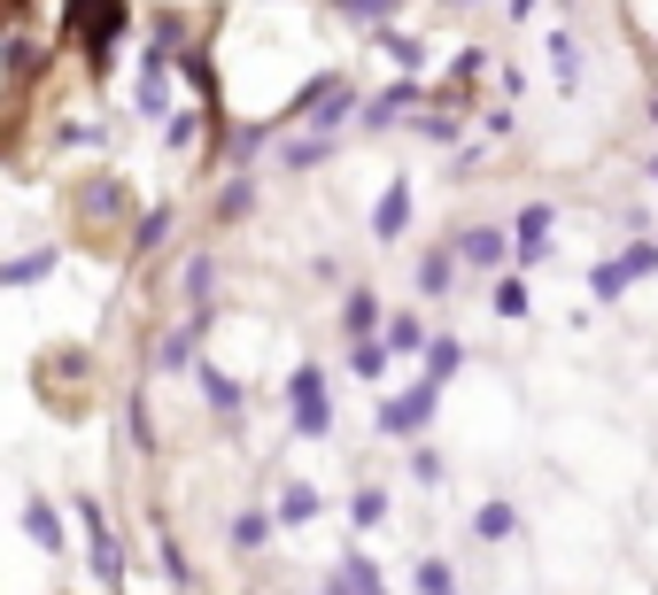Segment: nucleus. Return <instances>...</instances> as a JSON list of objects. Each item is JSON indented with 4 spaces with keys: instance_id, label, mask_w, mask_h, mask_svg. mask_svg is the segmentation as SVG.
Listing matches in <instances>:
<instances>
[{
    "instance_id": "1",
    "label": "nucleus",
    "mask_w": 658,
    "mask_h": 595,
    "mask_svg": "<svg viewBox=\"0 0 658 595\" xmlns=\"http://www.w3.org/2000/svg\"><path fill=\"white\" fill-rule=\"evenodd\" d=\"M70 23H78V47H86V70L94 78H109V62H117V39H125V0H70Z\"/></svg>"
},
{
    "instance_id": "2",
    "label": "nucleus",
    "mask_w": 658,
    "mask_h": 595,
    "mask_svg": "<svg viewBox=\"0 0 658 595\" xmlns=\"http://www.w3.org/2000/svg\"><path fill=\"white\" fill-rule=\"evenodd\" d=\"M287 418H295V434H303V442H318V434L333 426L326 371H318V364H295V379H287Z\"/></svg>"
},
{
    "instance_id": "3",
    "label": "nucleus",
    "mask_w": 658,
    "mask_h": 595,
    "mask_svg": "<svg viewBox=\"0 0 658 595\" xmlns=\"http://www.w3.org/2000/svg\"><path fill=\"white\" fill-rule=\"evenodd\" d=\"M434 403H442V379L426 371V379H411V395H387L380 403V434H426V418H434Z\"/></svg>"
},
{
    "instance_id": "4",
    "label": "nucleus",
    "mask_w": 658,
    "mask_h": 595,
    "mask_svg": "<svg viewBox=\"0 0 658 595\" xmlns=\"http://www.w3.org/2000/svg\"><path fill=\"white\" fill-rule=\"evenodd\" d=\"M550 201H527L519 217H511V271H534L542 256H550Z\"/></svg>"
},
{
    "instance_id": "5",
    "label": "nucleus",
    "mask_w": 658,
    "mask_h": 595,
    "mask_svg": "<svg viewBox=\"0 0 658 595\" xmlns=\"http://www.w3.org/2000/svg\"><path fill=\"white\" fill-rule=\"evenodd\" d=\"M78 518H86V557H94V573H101V588H117V581H125V549H117V534H109V518H101V503H78Z\"/></svg>"
},
{
    "instance_id": "6",
    "label": "nucleus",
    "mask_w": 658,
    "mask_h": 595,
    "mask_svg": "<svg viewBox=\"0 0 658 595\" xmlns=\"http://www.w3.org/2000/svg\"><path fill=\"white\" fill-rule=\"evenodd\" d=\"M186 47H194L186 16H178V8H156V16H148V62H164V70H178V62H186Z\"/></svg>"
},
{
    "instance_id": "7",
    "label": "nucleus",
    "mask_w": 658,
    "mask_h": 595,
    "mask_svg": "<svg viewBox=\"0 0 658 595\" xmlns=\"http://www.w3.org/2000/svg\"><path fill=\"white\" fill-rule=\"evenodd\" d=\"M458 264H473V271H503V264H511V232H495V225H465V232H458Z\"/></svg>"
},
{
    "instance_id": "8",
    "label": "nucleus",
    "mask_w": 658,
    "mask_h": 595,
    "mask_svg": "<svg viewBox=\"0 0 658 595\" xmlns=\"http://www.w3.org/2000/svg\"><path fill=\"white\" fill-rule=\"evenodd\" d=\"M419 101H426V86H419V78H411V70H403V78H395V86H387V93H380V101H364V109H356V117H364V125H372V132H387V125H395V117H411V109H419Z\"/></svg>"
},
{
    "instance_id": "9",
    "label": "nucleus",
    "mask_w": 658,
    "mask_h": 595,
    "mask_svg": "<svg viewBox=\"0 0 658 595\" xmlns=\"http://www.w3.org/2000/svg\"><path fill=\"white\" fill-rule=\"evenodd\" d=\"M209 325H217V317H209V309H194V317H186V325H170L164 340H156V371H186V364H194V340H202V333H209Z\"/></svg>"
},
{
    "instance_id": "10",
    "label": "nucleus",
    "mask_w": 658,
    "mask_h": 595,
    "mask_svg": "<svg viewBox=\"0 0 658 595\" xmlns=\"http://www.w3.org/2000/svg\"><path fill=\"white\" fill-rule=\"evenodd\" d=\"M341 333L348 340H380V295L372 287H348L341 295Z\"/></svg>"
},
{
    "instance_id": "11",
    "label": "nucleus",
    "mask_w": 658,
    "mask_h": 595,
    "mask_svg": "<svg viewBox=\"0 0 658 595\" xmlns=\"http://www.w3.org/2000/svg\"><path fill=\"white\" fill-rule=\"evenodd\" d=\"M372 39H380V54H387L395 70H411V78L426 70V39H419V31H395V23H380Z\"/></svg>"
},
{
    "instance_id": "12",
    "label": "nucleus",
    "mask_w": 658,
    "mask_h": 595,
    "mask_svg": "<svg viewBox=\"0 0 658 595\" xmlns=\"http://www.w3.org/2000/svg\"><path fill=\"white\" fill-rule=\"evenodd\" d=\"M403 225H411V178H395V186L380 194V209H372V232H380V240H403Z\"/></svg>"
},
{
    "instance_id": "13",
    "label": "nucleus",
    "mask_w": 658,
    "mask_h": 595,
    "mask_svg": "<svg viewBox=\"0 0 658 595\" xmlns=\"http://www.w3.org/2000/svg\"><path fill=\"white\" fill-rule=\"evenodd\" d=\"M380 325H387V333H380L387 356H426V325H419L411 309H395V317H380Z\"/></svg>"
},
{
    "instance_id": "14",
    "label": "nucleus",
    "mask_w": 658,
    "mask_h": 595,
    "mask_svg": "<svg viewBox=\"0 0 658 595\" xmlns=\"http://www.w3.org/2000/svg\"><path fill=\"white\" fill-rule=\"evenodd\" d=\"M272 518H279V526H311V518H318V487H311V479H287L279 503H272Z\"/></svg>"
},
{
    "instance_id": "15",
    "label": "nucleus",
    "mask_w": 658,
    "mask_h": 595,
    "mask_svg": "<svg viewBox=\"0 0 658 595\" xmlns=\"http://www.w3.org/2000/svg\"><path fill=\"white\" fill-rule=\"evenodd\" d=\"M170 225H178V209H170V201L140 209V225H132V256H156V248L170 240Z\"/></svg>"
},
{
    "instance_id": "16",
    "label": "nucleus",
    "mask_w": 658,
    "mask_h": 595,
    "mask_svg": "<svg viewBox=\"0 0 658 595\" xmlns=\"http://www.w3.org/2000/svg\"><path fill=\"white\" fill-rule=\"evenodd\" d=\"M202 403H209L217 418H240V403H248V395H240V379H225L217 364H202Z\"/></svg>"
},
{
    "instance_id": "17",
    "label": "nucleus",
    "mask_w": 658,
    "mask_h": 595,
    "mask_svg": "<svg viewBox=\"0 0 658 595\" xmlns=\"http://www.w3.org/2000/svg\"><path fill=\"white\" fill-rule=\"evenodd\" d=\"M178 295L194 301V309H209V295H217V256H186V271H178Z\"/></svg>"
},
{
    "instance_id": "18",
    "label": "nucleus",
    "mask_w": 658,
    "mask_h": 595,
    "mask_svg": "<svg viewBox=\"0 0 658 595\" xmlns=\"http://www.w3.org/2000/svg\"><path fill=\"white\" fill-rule=\"evenodd\" d=\"M170 78H178V70L140 62V117H170Z\"/></svg>"
},
{
    "instance_id": "19",
    "label": "nucleus",
    "mask_w": 658,
    "mask_h": 595,
    "mask_svg": "<svg viewBox=\"0 0 658 595\" xmlns=\"http://www.w3.org/2000/svg\"><path fill=\"white\" fill-rule=\"evenodd\" d=\"M248 209H256V186H248V178H225V186H217V201H209V217H217V225H240Z\"/></svg>"
},
{
    "instance_id": "20",
    "label": "nucleus",
    "mask_w": 658,
    "mask_h": 595,
    "mask_svg": "<svg viewBox=\"0 0 658 595\" xmlns=\"http://www.w3.org/2000/svg\"><path fill=\"white\" fill-rule=\"evenodd\" d=\"M450 287H458V248L419 256V295H450Z\"/></svg>"
},
{
    "instance_id": "21",
    "label": "nucleus",
    "mask_w": 658,
    "mask_h": 595,
    "mask_svg": "<svg viewBox=\"0 0 658 595\" xmlns=\"http://www.w3.org/2000/svg\"><path fill=\"white\" fill-rule=\"evenodd\" d=\"M333 148H341L333 132H311V125H303V140H287V155H279V162H287V170H318Z\"/></svg>"
},
{
    "instance_id": "22",
    "label": "nucleus",
    "mask_w": 658,
    "mask_h": 595,
    "mask_svg": "<svg viewBox=\"0 0 658 595\" xmlns=\"http://www.w3.org/2000/svg\"><path fill=\"white\" fill-rule=\"evenodd\" d=\"M481 70H489V47H465V54L450 62V101H473V86H481Z\"/></svg>"
},
{
    "instance_id": "23",
    "label": "nucleus",
    "mask_w": 658,
    "mask_h": 595,
    "mask_svg": "<svg viewBox=\"0 0 658 595\" xmlns=\"http://www.w3.org/2000/svg\"><path fill=\"white\" fill-rule=\"evenodd\" d=\"M333 588H341V595H380V565H372V557H341Z\"/></svg>"
},
{
    "instance_id": "24",
    "label": "nucleus",
    "mask_w": 658,
    "mask_h": 595,
    "mask_svg": "<svg viewBox=\"0 0 658 595\" xmlns=\"http://www.w3.org/2000/svg\"><path fill=\"white\" fill-rule=\"evenodd\" d=\"M23 534H31L39 549H62V518H55V503H23Z\"/></svg>"
},
{
    "instance_id": "25",
    "label": "nucleus",
    "mask_w": 658,
    "mask_h": 595,
    "mask_svg": "<svg viewBox=\"0 0 658 595\" xmlns=\"http://www.w3.org/2000/svg\"><path fill=\"white\" fill-rule=\"evenodd\" d=\"M156 557H164V581H170V588H194V573H186V549L164 534V510H156Z\"/></svg>"
},
{
    "instance_id": "26",
    "label": "nucleus",
    "mask_w": 658,
    "mask_h": 595,
    "mask_svg": "<svg viewBox=\"0 0 658 595\" xmlns=\"http://www.w3.org/2000/svg\"><path fill=\"white\" fill-rule=\"evenodd\" d=\"M55 271V248H39V256H16V264H0V287H31V279H47Z\"/></svg>"
},
{
    "instance_id": "27",
    "label": "nucleus",
    "mask_w": 658,
    "mask_h": 595,
    "mask_svg": "<svg viewBox=\"0 0 658 595\" xmlns=\"http://www.w3.org/2000/svg\"><path fill=\"white\" fill-rule=\"evenodd\" d=\"M326 8H333V16H348V23H372V31H380L403 0H326Z\"/></svg>"
},
{
    "instance_id": "28",
    "label": "nucleus",
    "mask_w": 658,
    "mask_h": 595,
    "mask_svg": "<svg viewBox=\"0 0 658 595\" xmlns=\"http://www.w3.org/2000/svg\"><path fill=\"white\" fill-rule=\"evenodd\" d=\"M458 364H465V340H450V333L426 340V371H434V379H458Z\"/></svg>"
},
{
    "instance_id": "29",
    "label": "nucleus",
    "mask_w": 658,
    "mask_h": 595,
    "mask_svg": "<svg viewBox=\"0 0 658 595\" xmlns=\"http://www.w3.org/2000/svg\"><path fill=\"white\" fill-rule=\"evenodd\" d=\"M511 526H519V510H511V503H481V518H473V534H481V542H503Z\"/></svg>"
},
{
    "instance_id": "30",
    "label": "nucleus",
    "mask_w": 658,
    "mask_h": 595,
    "mask_svg": "<svg viewBox=\"0 0 658 595\" xmlns=\"http://www.w3.org/2000/svg\"><path fill=\"white\" fill-rule=\"evenodd\" d=\"M264 534H272V510H240L233 518V549H264Z\"/></svg>"
},
{
    "instance_id": "31",
    "label": "nucleus",
    "mask_w": 658,
    "mask_h": 595,
    "mask_svg": "<svg viewBox=\"0 0 658 595\" xmlns=\"http://www.w3.org/2000/svg\"><path fill=\"white\" fill-rule=\"evenodd\" d=\"M628 287H636V279H628L620 264H597V271H589V295H597V301H620Z\"/></svg>"
},
{
    "instance_id": "32",
    "label": "nucleus",
    "mask_w": 658,
    "mask_h": 595,
    "mask_svg": "<svg viewBox=\"0 0 658 595\" xmlns=\"http://www.w3.org/2000/svg\"><path fill=\"white\" fill-rule=\"evenodd\" d=\"M348 364H356V379H380L387 371V348L380 340H348Z\"/></svg>"
},
{
    "instance_id": "33",
    "label": "nucleus",
    "mask_w": 658,
    "mask_h": 595,
    "mask_svg": "<svg viewBox=\"0 0 658 595\" xmlns=\"http://www.w3.org/2000/svg\"><path fill=\"white\" fill-rule=\"evenodd\" d=\"M620 271H628V279H658V240H636V248L620 256Z\"/></svg>"
},
{
    "instance_id": "34",
    "label": "nucleus",
    "mask_w": 658,
    "mask_h": 595,
    "mask_svg": "<svg viewBox=\"0 0 658 595\" xmlns=\"http://www.w3.org/2000/svg\"><path fill=\"white\" fill-rule=\"evenodd\" d=\"M348 518H356V526H380V518H387V495H380V487H356Z\"/></svg>"
},
{
    "instance_id": "35",
    "label": "nucleus",
    "mask_w": 658,
    "mask_h": 595,
    "mask_svg": "<svg viewBox=\"0 0 658 595\" xmlns=\"http://www.w3.org/2000/svg\"><path fill=\"white\" fill-rule=\"evenodd\" d=\"M164 132H170V148H194V140H202V117H194V109H170Z\"/></svg>"
},
{
    "instance_id": "36",
    "label": "nucleus",
    "mask_w": 658,
    "mask_h": 595,
    "mask_svg": "<svg viewBox=\"0 0 658 595\" xmlns=\"http://www.w3.org/2000/svg\"><path fill=\"white\" fill-rule=\"evenodd\" d=\"M495 317H527V279H495Z\"/></svg>"
},
{
    "instance_id": "37",
    "label": "nucleus",
    "mask_w": 658,
    "mask_h": 595,
    "mask_svg": "<svg viewBox=\"0 0 658 595\" xmlns=\"http://www.w3.org/2000/svg\"><path fill=\"white\" fill-rule=\"evenodd\" d=\"M550 62H558V86H573V78H581V54H573V39H566V31L550 39Z\"/></svg>"
},
{
    "instance_id": "38",
    "label": "nucleus",
    "mask_w": 658,
    "mask_h": 595,
    "mask_svg": "<svg viewBox=\"0 0 658 595\" xmlns=\"http://www.w3.org/2000/svg\"><path fill=\"white\" fill-rule=\"evenodd\" d=\"M419 140H458V117H450V109H434V117H419Z\"/></svg>"
},
{
    "instance_id": "39",
    "label": "nucleus",
    "mask_w": 658,
    "mask_h": 595,
    "mask_svg": "<svg viewBox=\"0 0 658 595\" xmlns=\"http://www.w3.org/2000/svg\"><path fill=\"white\" fill-rule=\"evenodd\" d=\"M256 148H264V132H225V155H233V162H248Z\"/></svg>"
},
{
    "instance_id": "40",
    "label": "nucleus",
    "mask_w": 658,
    "mask_h": 595,
    "mask_svg": "<svg viewBox=\"0 0 658 595\" xmlns=\"http://www.w3.org/2000/svg\"><path fill=\"white\" fill-rule=\"evenodd\" d=\"M542 16V0H511V23H534Z\"/></svg>"
},
{
    "instance_id": "41",
    "label": "nucleus",
    "mask_w": 658,
    "mask_h": 595,
    "mask_svg": "<svg viewBox=\"0 0 658 595\" xmlns=\"http://www.w3.org/2000/svg\"><path fill=\"white\" fill-rule=\"evenodd\" d=\"M442 8H473V0H442Z\"/></svg>"
},
{
    "instance_id": "42",
    "label": "nucleus",
    "mask_w": 658,
    "mask_h": 595,
    "mask_svg": "<svg viewBox=\"0 0 658 595\" xmlns=\"http://www.w3.org/2000/svg\"><path fill=\"white\" fill-rule=\"evenodd\" d=\"M651 125H658V93H651Z\"/></svg>"
},
{
    "instance_id": "43",
    "label": "nucleus",
    "mask_w": 658,
    "mask_h": 595,
    "mask_svg": "<svg viewBox=\"0 0 658 595\" xmlns=\"http://www.w3.org/2000/svg\"><path fill=\"white\" fill-rule=\"evenodd\" d=\"M651 178H658V155H651Z\"/></svg>"
},
{
    "instance_id": "44",
    "label": "nucleus",
    "mask_w": 658,
    "mask_h": 595,
    "mask_svg": "<svg viewBox=\"0 0 658 595\" xmlns=\"http://www.w3.org/2000/svg\"><path fill=\"white\" fill-rule=\"evenodd\" d=\"M326 595H341V588H326Z\"/></svg>"
}]
</instances>
